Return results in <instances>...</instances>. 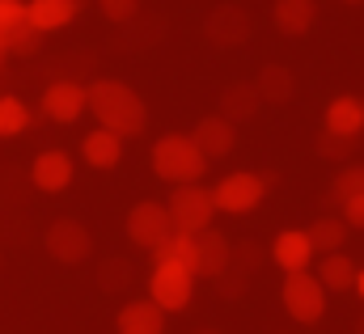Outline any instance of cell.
<instances>
[{
  "label": "cell",
  "instance_id": "1",
  "mask_svg": "<svg viewBox=\"0 0 364 334\" xmlns=\"http://www.w3.org/2000/svg\"><path fill=\"white\" fill-rule=\"evenodd\" d=\"M85 93H90V110L102 131H114L119 140H127V136H140L149 127V106L127 81L97 77L85 85Z\"/></svg>",
  "mask_w": 364,
  "mask_h": 334
},
{
  "label": "cell",
  "instance_id": "2",
  "mask_svg": "<svg viewBox=\"0 0 364 334\" xmlns=\"http://www.w3.org/2000/svg\"><path fill=\"white\" fill-rule=\"evenodd\" d=\"M203 153L191 144V136H182V131H170V136H161L157 144H153V173L161 178V182H174V186H186V182H199L203 178Z\"/></svg>",
  "mask_w": 364,
  "mask_h": 334
},
{
  "label": "cell",
  "instance_id": "3",
  "mask_svg": "<svg viewBox=\"0 0 364 334\" xmlns=\"http://www.w3.org/2000/svg\"><path fill=\"white\" fill-rule=\"evenodd\" d=\"M267 186H272V173H255V169H233L225 173L216 186H212V203L216 212H229V216H246L255 212L263 199H267Z\"/></svg>",
  "mask_w": 364,
  "mask_h": 334
},
{
  "label": "cell",
  "instance_id": "4",
  "mask_svg": "<svg viewBox=\"0 0 364 334\" xmlns=\"http://www.w3.org/2000/svg\"><path fill=\"white\" fill-rule=\"evenodd\" d=\"M166 212H170L174 233H203V229H212V216H216L212 186H203V182L174 186L170 199H166Z\"/></svg>",
  "mask_w": 364,
  "mask_h": 334
},
{
  "label": "cell",
  "instance_id": "5",
  "mask_svg": "<svg viewBox=\"0 0 364 334\" xmlns=\"http://www.w3.org/2000/svg\"><path fill=\"white\" fill-rule=\"evenodd\" d=\"M279 296H284L288 318L301 322V326H314V322H322V313H326V288H322L318 275H309V271H301V275H284Z\"/></svg>",
  "mask_w": 364,
  "mask_h": 334
},
{
  "label": "cell",
  "instance_id": "6",
  "mask_svg": "<svg viewBox=\"0 0 364 334\" xmlns=\"http://www.w3.org/2000/svg\"><path fill=\"white\" fill-rule=\"evenodd\" d=\"M191 292H195V275L178 266V262H161L153 266L149 275V301L161 309V313H178L191 305Z\"/></svg>",
  "mask_w": 364,
  "mask_h": 334
},
{
  "label": "cell",
  "instance_id": "7",
  "mask_svg": "<svg viewBox=\"0 0 364 334\" xmlns=\"http://www.w3.org/2000/svg\"><path fill=\"white\" fill-rule=\"evenodd\" d=\"M43 246L47 254L55 258V262H64V266H77V262H85L93 254V237L90 229L81 225V220H73V216H60V220H51L47 225V237H43Z\"/></svg>",
  "mask_w": 364,
  "mask_h": 334
},
{
  "label": "cell",
  "instance_id": "8",
  "mask_svg": "<svg viewBox=\"0 0 364 334\" xmlns=\"http://www.w3.org/2000/svg\"><path fill=\"white\" fill-rule=\"evenodd\" d=\"M174 233V225H170V212H166V203H157V199H144V203H136L132 212H127V237L140 246V250H157L166 237Z\"/></svg>",
  "mask_w": 364,
  "mask_h": 334
},
{
  "label": "cell",
  "instance_id": "9",
  "mask_svg": "<svg viewBox=\"0 0 364 334\" xmlns=\"http://www.w3.org/2000/svg\"><path fill=\"white\" fill-rule=\"evenodd\" d=\"M250 30H255V21H250V13L242 9V4H216L208 17H203V38L212 43V47H242L246 38H250Z\"/></svg>",
  "mask_w": 364,
  "mask_h": 334
},
{
  "label": "cell",
  "instance_id": "10",
  "mask_svg": "<svg viewBox=\"0 0 364 334\" xmlns=\"http://www.w3.org/2000/svg\"><path fill=\"white\" fill-rule=\"evenodd\" d=\"M233 262V246L225 242V233L216 229H203V233H191V275L199 279H220Z\"/></svg>",
  "mask_w": 364,
  "mask_h": 334
},
{
  "label": "cell",
  "instance_id": "11",
  "mask_svg": "<svg viewBox=\"0 0 364 334\" xmlns=\"http://www.w3.org/2000/svg\"><path fill=\"white\" fill-rule=\"evenodd\" d=\"M90 110V93H85V85L81 81H51L43 89V114L51 119V123H77L81 114Z\"/></svg>",
  "mask_w": 364,
  "mask_h": 334
},
{
  "label": "cell",
  "instance_id": "12",
  "mask_svg": "<svg viewBox=\"0 0 364 334\" xmlns=\"http://www.w3.org/2000/svg\"><path fill=\"white\" fill-rule=\"evenodd\" d=\"M191 144L203 153V161H216V157L233 153V144H237V127H233L229 119H220V114H203V119L191 127Z\"/></svg>",
  "mask_w": 364,
  "mask_h": 334
},
{
  "label": "cell",
  "instance_id": "13",
  "mask_svg": "<svg viewBox=\"0 0 364 334\" xmlns=\"http://www.w3.org/2000/svg\"><path fill=\"white\" fill-rule=\"evenodd\" d=\"M30 182L34 190H47V195H60L68 182H73V157L64 149H43L30 166Z\"/></svg>",
  "mask_w": 364,
  "mask_h": 334
},
{
  "label": "cell",
  "instance_id": "14",
  "mask_svg": "<svg viewBox=\"0 0 364 334\" xmlns=\"http://www.w3.org/2000/svg\"><path fill=\"white\" fill-rule=\"evenodd\" d=\"M81 13V0H26V21L38 34H55L64 26H73Z\"/></svg>",
  "mask_w": 364,
  "mask_h": 334
},
{
  "label": "cell",
  "instance_id": "15",
  "mask_svg": "<svg viewBox=\"0 0 364 334\" xmlns=\"http://www.w3.org/2000/svg\"><path fill=\"white\" fill-rule=\"evenodd\" d=\"M272 258L284 266V275H301V271H309V262H314V246H309L305 229H284V233L272 242Z\"/></svg>",
  "mask_w": 364,
  "mask_h": 334
},
{
  "label": "cell",
  "instance_id": "16",
  "mask_svg": "<svg viewBox=\"0 0 364 334\" xmlns=\"http://www.w3.org/2000/svg\"><path fill=\"white\" fill-rule=\"evenodd\" d=\"M322 123H326L322 131H331V136H352V140H360V131H364V102H360V97H352V93L335 97V102L326 106Z\"/></svg>",
  "mask_w": 364,
  "mask_h": 334
},
{
  "label": "cell",
  "instance_id": "17",
  "mask_svg": "<svg viewBox=\"0 0 364 334\" xmlns=\"http://www.w3.org/2000/svg\"><path fill=\"white\" fill-rule=\"evenodd\" d=\"M272 17H275V30H279V34L301 38V34L314 30V21H318V4H314V0H275Z\"/></svg>",
  "mask_w": 364,
  "mask_h": 334
},
{
  "label": "cell",
  "instance_id": "18",
  "mask_svg": "<svg viewBox=\"0 0 364 334\" xmlns=\"http://www.w3.org/2000/svg\"><path fill=\"white\" fill-rule=\"evenodd\" d=\"M119 334H161L166 330V313L153 301H127L114 318Z\"/></svg>",
  "mask_w": 364,
  "mask_h": 334
},
{
  "label": "cell",
  "instance_id": "19",
  "mask_svg": "<svg viewBox=\"0 0 364 334\" xmlns=\"http://www.w3.org/2000/svg\"><path fill=\"white\" fill-rule=\"evenodd\" d=\"M259 106H263V97H259L255 81H233V85H225V93H220V119H229L233 127L255 119Z\"/></svg>",
  "mask_w": 364,
  "mask_h": 334
},
{
  "label": "cell",
  "instance_id": "20",
  "mask_svg": "<svg viewBox=\"0 0 364 334\" xmlns=\"http://www.w3.org/2000/svg\"><path fill=\"white\" fill-rule=\"evenodd\" d=\"M81 157H85L93 169H114L119 161H123V140H119L114 131L93 127L90 136L81 140Z\"/></svg>",
  "mask_w": 364,
  "mask_h": 334
},
{
  "label": "cell",
  "instance_id": "21",
  "mask_svg": "<svg viewBox=\"0 0 364 334\" xmlns=\"http://www.w3.org/2000/svg\"><path fill=\"white\" fill-rule=\"evenodd\" d=\"M255 89H259L263 102L284 106V102H292V93H296V77H292V68H284V64H263L259 77H255Z\"/></svg>",
  "mask_w": 364,
  "mask_h": 334
},
{
  "label": "cell",
  "instance_id": "22",
  "mask_svg": "<svg viewBox=\"0 0 364 334\" xmlns=\"http://www.w3.org/2000/svg\"><path fill=\"white\" fill-rule=\"evenodd\" d=\"M356 275H360V266L348 258V254H326L322 262H318V284L326 288V292H352L356 288Z\"/></svg>",
  "mask_w": 364,
  "mask_h": 334
},
{
  "label": "cell",
  "instance_id": "23",
  "mask_svg": "<svg viewBox=\"0 0 364 334\" xmlns=\"http://www.w3.org/2000/svg\"><path fill=\"white\" fill-rule=\"evenodd\" d=\"M305 237H309V246L314 254H339L343 250V242H348V225H343V216H318L309 229H305Z\"/></svg>",
  "mask_w": 364,
  "mask_h": 334
},
{
  "label": "cell",
  "instance_id": "24",
  "mask_svg": "<svg viewBox=\"0 0 364 334\" xmlns=\"http://www.w3.org/2000/svg\"><path fill=\"white\" fill-rule=\"evenodd\" d=\"M30 123H34L30 106H26L21 97H13V93H0V140H13V136H21Z\"/></svg>",
  "mask_w": 364,
  "mask_h": 334
},
{
  "label": "cell",
  "instance_id": "25",
  "mask_svg": "<svg viewBox=\"0 0 364 334\" xmlns=\"http://www.w3.org/2000/svg\"><path fill=\"white\" fill-rule=\"evenodd\" d=\"M352 195H364V166H343L335 173V182H331V199L335 203H343Z\"/></svg>",
  "mask_w": 364,
  "mask_h": 334
},
{
  "label": "cell",
  "instance_id": "26",
  "mask_svg": "<svg viewBox=\"0 0 364 334\" xmlns=\"http://www.w3.org/2000/svg\"><path fill=\"white\" fill-rule=\"evenodd\" d=\"M38 47H43V34L30 21H21L13 34H4V51L9 55H38Z\"/></svg>",
  "mask_w": 364,
  "mask_h": 334
},
{
  "label": "cell",
  "instance_id": "27",
  "mask_svg": "<svg viewBox=\"0 0 364 334\" xmlns=\"http://www.w3.org/2000/svg\"><path fill=\"white\" fill-rule=\"evenodd\" d=\"M356 144H360V140H352V136H331V131H322V136L314 140L318 157H326V161H348V157H356Z\"/></svg>",
  "mask_w": 364,
  "mask_h": 334
},
{
  "label": "cell",
  "instance_id": "28",
  "mask_svg": "<svg viewBox=\"0 0 364 334\" xmlns=\"http://www.w3.org/2000/svg\"><path fill=\"white\" fill-rule=\"evenodd\" d=\"M97 9H102V17H106V21L123 26V21H132V17L140 13V0H97Z\"/></svg>",
  "mask_w": 364,
  "mask_h": 334
},
{
  "label": "cell",
  "instance_id": "29",
  "mask_svg": "<svg viewBox=\"0 0 364 334\" xmlns=\"http://www.w3.org/2000/svg\"><path fill=\"white\" fill-rule=\"evenodd\" d=\"M21 21H26V4H21V0H0V43H4V34H13Z\"/></svg>",
  "mask_w": 364,
  "mask_h": 334
},
{
  "label": "cell",
  "instance_id": "30",
  "mask_svg": "<svg viewBox=\"0 0 364 334\" xmlns=\"http://www.w3.org/2000/svg\"><path fill=\"white\" fill-rule=\"evenodd\" d=\"M259 262H263V250H259L255 242H242V246H233V262H229L233 271H242V275H250V271H255Z\"/></svg>",
  "mask_w": 364,
  "mask_h": 334
},
{
  "label": "cell",
  "instance_id": "31",
  "mask_svg": "<svg viewBox=\"0 0 364 334\" xmlns=\"http://www.w3.org/2000/svg\"><path fill=\"white\" fill-rule=\"evenodd\" d=\"M127 279H132V266H127V262H106V266H102V288H106V292L123 288Z\"/></svg>",
  "mask_w": 364,
  "mask_h": 334
},
{
  "label": "cell",
  "instance_id": "32",
  "mask_svg": "<svg viewBox=\"0 0 364 334\" xmlns=\"http://www.w3.org/2000/svg\"><path fill=\"white\" fill-rule=\"evenodd\" d=\"M216 292H220L225 301H237V296L246 292V275H242V271H225V275L216 279Z\"/></svg>",
  "mask_w": 364,
  "mask_h": 334
},
{
  "label": "cell",
  "instance_id": "33",
  "mask_svg": "<svg viewBox=\"0 0 364 334\" xmlns=\"http://www.w3.org/2000/svg\"><path fill=\"white\" fill-rule=\"evenodd\" d=\"M339 216H343V225H348V229H364V195L343 199V203H339Z\"/></svg>",
  "mask_w": 364,
  "mask_h": 334
},
{
  "label": "cell",
  "instance_id": "34",
  "mask_svg": "<svg viewBox=\"0 0 364 334\" xmlns=\"http://www.w3.org/2000/svg\"><path fill=\"white\" fill-rule=\"evenodd\" d=\"M4 64H9V51H4V43H0V72H4Z\"/></svg>",
  "mask_w": 364,
  "mask_h": 334
},
{
  "label": "cell",
  "instance_id": "35",
  "mask_svg": "<svg viewBox=\"0 0 364 334\" xmlns=\"http://www.w3.org/2000/svg\"><path fill=\"white\" fill-rule=\"evenodd\" d=\"M356 292H360V296H364V271H360V275H356Z\"/></svg>",
  "mask_w": 364,
  "mask_h": 334
},
{
  "label": "cell",
  "instance_id": "36",
  "mask_svg": "<svg viewBox=\"0 0 364 334\" xmlns=\"http://www.w3.org/2000/svg\"><path fill=\"white\" fill-rule=\"evenodd\" d=\"M356 334H364V313H360V318H356Z\"/></svg>",
  "mask_w": 364,
  "mask_h": 334
},
{
  "label": "cell",
  "instance_id": "37",
  "mask_svg": "<svg viewBox=\"0 0 364 334\" xmlns=\"http://www.w3.org/2000/svg\"><path fill=\"white\" fill-rule=\"evenodd\" d=\"M195 334H220V330H195Z\"/></svg>",
  "mask_w": 364,
  "mask_h": 334
},
{
  "label": "cell",
  "instance_id": "38",
  "mask_svg": "<svg viewBox=\"0 0 364 334\" xmlns=\"http://www.w3.org/2000/svg\"><path fill=\"white\" fill-rule=\"evenodd\" d=\"M348 4H360V0H348Z\"/></svg>",
  "mask_w": 364,
  "mask_h": 334
},
{
  "label": "cell",
  "instance_id": "39",
  "mask_svg": "<svg viewBox=\"0 0 364 334\" xmlns=\"http://www.w3.org/2000/svg\"><path fill=\"white\" fill-rule=\"evenodd\" d=\"M21 4H26V0H21Z\"/></svg>",
  "mask_w": 364,
  "mask_h": 334
}]
</instances>
